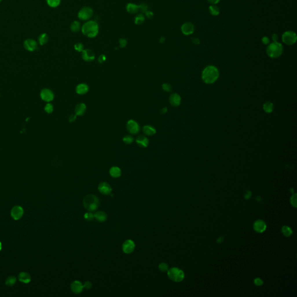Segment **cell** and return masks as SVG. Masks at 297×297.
<instances>
[{
  "label": "cell",
  "mask_w": 297,
  "mask_h": 297,
  "mask_svg": "<svg viewBox=\"0 0 297 297\" xmlns=\"http://www.w3.org/2000/svg\"><path fill=\"white\" fill-rule=\"evenodd\" d=\"M74 50L79 52H82V51L84 50V46L82 43H77L74 45Z\"/></svg>",
  "instance_id": "d590c367"
},
{
  "label": "cell",
  "mask_w": 297,
  "mask_h": 297,
  "mask_svg": "<svg viewBox=\"0 0 297 297\" xmlns=\"http://www.w3.org/2000/svg\"><path fill=\"white\" fill-rule=\"evenodd\" d=\"M269 39L268 37H263V38L262 39V43L264 44H267L269 43Z\"/></svg>",
  "instance_id": "816d5d0a"
},
{
  "label": "cell",
  "mask_w": 297,
  "mask_h": 297,
  "mask_svg": "<svg viewBox=\"0 0 297 297\" xmlns=\"http://www.w3.org/2000/svg\"><path fill=\"white\" fill-rule=\"evenodd\" d=\"M162 88H163V89L166 91V92H170L172 91V87L170 84H168V83H165V84H163V85H162Z\"/></svg>",
  "instance_id": "74e56055"
},
{
  "label": "cell",
  "mask_w": 297,
  "mask_h": 297,
  "mask_svg": "<svg viewBox=\"0 0 297 297\" xmlns=\"http://www.w3.org/2000/svg\"><path fill=\"white\" fill-rule=\"evenodd\" d=\"M81 30L85 36L93 38L96 37L99 33V25L95 21L89 20L82 25Z\"/></svg>",
  "instance_id": "6da1fadb"
},
{
  "label": "cell",
  "mask_w": 297,
  "mask_h": 297,
  "mask_svg": "<svg viewBox=\"0 0 297 297\" xmlns=\"http://www.w3.org/2000/svg\"><path fill=\"white\" fill-rule=\"evenodd\" d=\"M283 52V45L277 41H274L270 43L266 49V53L271 58H277L279 57L282 54Z\"/></svg>",
  "instance_id": "277c9868"
},
{
  "label": "cell",
  "mask_w": 297,
  "mask_h": 297,
  "mask_svg": "<svg viewBox=\"0 0 297 297\" xmlns=\"http://www.w3.org/2000/svg\"><path fill=\"white\" fill-rule=\"evenodd\" d=\"M139 11H140L143 13H145L147 11H148V6L146 4L142 3L140 5H139Z\"/></svg>",
  "instance_id": "ab89813d"
},
{
  "label": "cell",
  "mask_w": 297,
  "mask_h": 297,
  "mask_svg": "<svg viewBox=\"0 0 297 297\" xmlns=\"http://www.w3.org/2000/svg\"><path fill=\"white\" fill-rule=\"evenodd\" d=\"M159 268L160 269V270H161L162 272H167L168 271V265L166 263H161L159 264Z\"/></svg>",
  "instance_id": "8d00e7d4"
},
{
  "label": "cell",
  "mask_w": 297,
  "mask_h": 297,
  "mask_svg": "<svg viewBox=\"0 0 297 297\" xmlns=\"http://www.w3.org/2000/svg\"><path fill=\"white\" fill-rule=\"evenodd\" d=\"M143 132L147 136H153L156 133V129L151 125H146L143 127Z\"/></svg>",
  "instance_id": "603a6c76"
},
{
  "label": "cell",
  "mask_w": 297,
  "mask_h": 297,
  "mask_svg": "<svg viewBox=\"0 0 297 297\" xmlns=\"http://www.w3.org/2000/svg\"><path fill=\"white\" fill-rule=\"evenodd\" d=\"M98 190L104 195H109L112 192L111 186L107 182H102L98 186Z\"/></svg>",
  "instance_id": "4fadbf2b"
},
{
  "label": "cell",
  "mask_w": 297,
  "mask_h": 297,
  "mask_svg": "<svg viewBox=\"0 0 297 297\" xmlns=\"http://www.w3.org/2000/svg\"><path fill=\"white\" fill-rule=\"evenodd\" d=\"M81 53L82 58L86 62H92L95 58L94 52L90 49H84Z\"/></svg>",
  "instance_id": "8fae6325"
},
{
  "label": "cell",
  "mask_w": 297,
  "mask_h": 297,
  "mask_svg": "<svg viewBox=\"0 0 297 297\" xmlns=\"http://www.w3.org/2000/svg\"><path fill=\"white\" fill-rule=\"evenodd\" d=\"M126 10L129 14H137L139 11V6L134 3H129L126 6Z\"/></svg>",
  "instance_id": "ffe728a7"
},
{
  "label": "cell",
  "mask_w": 297,
  "mask_h": 297,
  "mask_svg": "<svg viewBox=\"0 0 297 297\" xmlns=\"http://www.w3.org/2000/svg\"><path fill=\"white\" fill-rule=\"evenodd\" d=\"M263 109L266 113H270L274 109L273 104L271 102H266L263 104Z\"/></svg>",
  "instance_id": "83f0119b"
},
{
  "label": "cell",
  "mask_w": 297,
  "mask_h": 297,
  "mask_svg": "<svg viewBox=\"0 0 297 297\" xmlns=\"http://www.w3.org/2000/svg\"><path fill=\"white\" fill-rule=\"evenodd\" d=\"M23 45H24L25 48L27 51H30V52H33V51L37 50L38 48V44H37L36 41H35L33 39H31V38L26 40L24 41Z\"/></svg>",
  "instance_id": "9c48e42d"
},
{
  "label": "cell",
  "mask_w": 297,
  "mask_h": 297,
  "mask_svg": "<svg viewBox=\"0 0 297 297\" xmlns=\"http://www.w3.org/2000/svg\"><path fill=\"white\" fill-rule=\"evenodd\" d=\"M2 1V0H0V3H1Z\"/></svg>",
  "instance_id": "94428289"
},
{
  "label": "cell",
  "mask_w": 297,
  "mask_h": 297,
  "mask_svg": "<svg viewBox=\"0 0 297 297\" xmlns=\"http://www.w3.org/2000/svg\"><path fill=\"white\" fill-rule=\"evenodd\" d=\"M122 140H123V142H124L125 143L129 144H131V143H133V140H134V139H133V138L132 136H131V135H126V136H124V137L123 138Z\"/></svg>",
  "instance_id": "e575fe53"
},
{
  "label": "cell",
  "mask_w": 297,
  "mask_h": 297,
  "mask_svg": "<svg viewBox=\"0 0 297 297\" xmlns=\"http://www.w3.org/2000/svg\"><path fill=\"white\" fill-rule=\"evenodd\" d=\"M94 218L99 222H103L107 220V216L105 212L99 211L95 213Z\"/></svg>",
  "instance_id": "cb8c5ba5"
},
{
  "label": "cell",
  "mask_w": 297,
  "mask_h": 297,
  "mask_svg": "<svg viewBox=\"0 0 297 297\" xmlns=\"http://www.w3.org/2000/svg\"><path fill=\"white\" fill-rule=\"evenodd\" d=\"M256 199V200H257L258 201H262V199H261V197L260 196L257 197Z\"/></svg>",
  "instance_id": "680465c9"
},
{
  "label": "cell",
  "mask_w": 297,
  "mask_h": 297,
  "mask_svg": "<svg viewBox=\"0 0 297 297\" xmlns=\"http://www.w3.org/2000/svg\"><path fill=\"white\" fill-rule=\"evenodd\" d=\"M296 35L295 33L292 31H287L284 32L282 35L283 42L288 45H292L294 44L296 41Z\"/></svg>",
  "instance_id": "52a82bcc"
},
{
  "label": "cell",
  "mask_w": 297,
  "mask_h": 297,
  "mask_svg": "<svg viewBox=\"0 0 297 297\" xmlns=\"http://www.w3.org/2000/svg\"><path fill=\"white\" fill-rule=\"evenodd\" d=\"M167 109L166 107H164V108H163V109L161 110V111H160V112H161L162 114H166V113H167Z\"/></svg>",
  "instance_id": "db71d44e"
},
{
  "label": "cell",
  "mask_w": 297,
  "mask_h": 297,
  "mask_svg": "<svg viewBox=\"0 0 297 297\" xmlns=\"http://www.w3.org/2000/svg\"><path fill=\"white\" fill-rule=\"evenodd\" d=\"M136 144L141 147H147L149 143V141L147 138L144 136L140 135L136 139Z\"/></svg>",
  "instance_id": "d6986e66"
},
{
  "label": "cell",
  "mask_w": 297,
  "mask_h": 297,
  "mask_svg": "<svg viewBox=\"0 0 297 297\" xmlns=\"http://www.w3.org/2000/svg\"><path fill=\"white\" fill-rule=\"evenodd\" d=\"M16 278L15 276H10L6 280V284L8 286H12L16 283Z\"/></svg>",
  "instance_id": "836d02e7"
},
{
  "label": "cell",
  "mask_w": 297,
  "mask_h": 297,
  "mask_svg": "<svg viewBox=\"0 0 297 297\" xmlns=\"http://www.w3.org/2000/svg\"><path fill=\"white\" fill-rule=\"evenodd\" d=\"M219 76L218 69L214 66L206 67L202 73V79L207 84H211L215 82Z\"/></svg>",
  "instance_id": "7a4b0ae2"
},
{
  "label": "cell",
  "mask_w": 297,
  "mask_h": 297,
  "mask_svg": "<svg viewBox=\"0 0 297 297\" xmlns=\"http://www.w3.org/2000/svg\"><path fill=\"white\" fill-rule=\"evenodd\" d=\"M45 110L48 113H51L54 110V107L51 104L48 103L45 106Z\"/></svg>",
  "instance_id": "7bdbcfd3"
},
{
  "label": "cell",
  "mask_w": 297,
  "mask_h": 297,
  "mask_svg": "<svg viewBox=\"0 0 297 297\" xmlns=\"http://www.w3.org/2000/svg\"><path fill=\"white\" fill-rule=\"evenodd\" d=\"M169 102L173 106L177 107L179 106L181 103V98L178 94L174 93L170 96Z\"/></svg>",
  "instance_id": "ac0fdd59"
},
{
  "label": "cell",
  "mask_w": 297,
  "mask_h": 297,
  "mask_svg": "<svg viewBox=\"0 0 297 297\" xmlns=\"http://www.w3.org/2000/svg\"><path fill=\"white\" fill-rule=\"evenodd\" d=\"M76 117H77V116L76 114H72V115H70L69 118V122H72L74 121H75L76 119Z\"/></svg>",
  "instance_id": "c3c4849f"
},
{
  "label": "cell",
  "mask_w": 297,
  "mask_h": 297,
  "mask_svg": "<svg viewBox=\"0 0 297 297\" xmlns=\"http://www.w3.org/2000/svg\"><path fill=\"white\" fill-rule=\"evenodd\" d=\"M110 175L114 178H119L121 175V171L118 167H112L109 171Z\"/></svg>",
  "instance_id": "4316f807"
},
{
  "label": "cell",
  "mask_w": 297,
  "mask_h": 297,
  "mask_svg": "<svg viewBox=\"0 0 297 297\" xmlns=\"http://www.w3.org/2000/svg\"><path fill=\"white\" fill-rule=\"evenodd\" d=\"M160 43H163L164 41H165V38L164 37H162L160 38V40H159Z\"/></svg>",
  "instance_id": "6f0895ef"
},
{
  "label": "cell",
  "mask_w": 297,
  "mask_h": 297,
  "mask_svg": "<svg viewBox=\"0 0 297 297\" xmlns=\"http://www.w3.org/2000/svg\"><path fill=\"white\" fill-rule=\"evenodd\" d=\"M145 21V16L143 14H138L134 20V22L137 25H142Z\"/></svg>",
  "instance_id": "f1b7e54d"
},
{
  "label": "cell",
  "mask_w": 297,
  "mask_h": 297,
  "mask_svg": "<svg viewBox=\"0 0 297 297\" xmlns=\"http://www.w3.org/2000/svg\"><path fill=\"white\" fill-rule=\"evenodd\" d=\"M100 202L96 196L94 195H88L83 199V205L88 211L92 212L96 210L99 207Z\"/></svg>",
  "instance_id": "3957f363"
},
{
  "label": "cell",
  "mask_w": 297,
  "mask_h": 297,
  "mask_svg": "<svg viewBox=\"0 0 297 297\" xmlns=\"http://www.w3.org/2000/svg\"><path fill=\"white\" fill-rule=\"evenodd\" d=\"M76 92L79 95H84L89 91V87L87 84L82 83L78 84L76 87Z\"/></svg>",
  "instance_id": "7402d4cb"
},
{
  "label": "cell",
  "mask_w": 297,
  "mask_h": 297,
  "mask_svg": "<svg viewBox=\"0 0 297 297\" xmlns=\"http://www.w3.org/2000/svg\"><path fill=\"white\" fill-rule=\"evenodd\" d=\"M223 241V237H220L218 240H217V242L218 243H222V241Z\"/></svg>",
  "instance_id": "9f6ffc18"
},
{
  "label": "cell",
  "mask_w": 297,
  "mask_h": 297,
  "mask_svg": "<svg viewBox=\"0 0 297 297\" xmlns=\"http://www.w3.org/2000/svg\"><path fill=\"white\" fill-rule=\"evenodd\" d=\"M19 280L24 283H29L31 281V276L27 272H21L18 276Z\"/></svg>",
  "instance_id": "484cf974"
},
{
  "label": "cell",
  "mask_w": 297,
  "mask_h": 297,
  "mask_svg": "<svg viewBox=\"0 0 297 297\" xmlns=\"http://www.w3.org/2000/svg\"><path fill=\"white\" fill-rule=\"evenodd\" d=\"M41 99L45 102H51L54 98V95L52 91L49 89H44L41 91Z\"/></svg>",
  "instance_id": "5bb4252c"
},
{
  "label": "cell",
  "mask_w": 297,
  "mask_h": 297,
  "mask_svg": "<svg viewBox=\"0 0 297 297\" xmlns=\"http://www.w3.org/2000/svg\"><path fill=\"white\" fill-rule=\"evenodd\" d=\"M281 232L285 237H289L292 233V229L287 226H283L281 228Z\"/></svg>",
  "instance_id": "1f68e13d"
},
{
  "label": "cell",
  "mask_w": 297,
  "mask_h": 297,
  "mask_svg": "<svg viewBox=\"0 0 297 297\" xmlns=\"http://www.w3.org/2000/svg\"><path fill=\"white\" fill-rule=\"evenodd\" d=\"M81 27L82 25L79 21H74L70 24V29L71 32L76 33L79 32L81 30Z\"/></svg>",
  "instance_id": "d4e9b609"
},
{
  "label": "cell",
  "mask_w": 297,
  "mask_h": 297,
  "mask_svg": "<svg viewBox=\"0 0 297 297\" xmlns=\"http://www.w3.org/2000/svg\"><path fill=\"white\" fill-rule=\"evenodd\" d=\"M70 287L72 292L76 294H80L84 289V286L82 284L80 281L77 280L73 281Z\"/></svg>",
  "instance_id": "e0dca14e"
},
{
  "label": "cell",
  "mask_w": 297,
  "mask_h": 297,
  "mask_svg": "<svg viewBox=\"0 0 297 297\" xmlns=\"http://www.w3.org/2000/svg\"><path fill=\"white\" fill-rule=\"evenodd\" d=\"M84 218L88 221H91L94 218V215L91 212L85 213L84 215Z\"/></svg>",
  "instance_id": "60d3db41"
},
{
  "label": "cell",
  "mask_w": 297,
  "mask_h": 297,
  "mask_svg": "<svg viewBox=\"0 0 297 297\" xmlns=\"http://www.w3.org/2000/svg\"><path fill=\"white\" fill-rule=\"evenodd\" d=\"M135 248V243L131 240H126L122 244V251L125 254H131Z\"/></svg>",
  "instance_id": "30bf717a"
},
{
  "label": "cell",
  "mask_w": 297,
  "mask_h": 297,
  "mask_svg": "<svg viewBox=\"0 0 297 297\" xmlns=\"http://www.w3.org/2000/svg\"><path fill=\"white\" fill-rule=\"evenodd\" d=\"M94 15V10L89 7H84L78 12V18L82 21L91 20Z\"/></svg>",
  "instance_id": "8992f818"
},
{
  "label": "cell",
  "mask_w": 297,
  "mask_h": 297,
  "mask_svg": "<svg viewBox=\"0 0 297 297\" xmlns=\"http://www.w3.org/2000/svg\"><path fill=\"white\" fill-rule=\"evenodd\" d=\"M254 229L258 233H263L266 229V224L262 220H257L253 225Z\"/></svg>",
  "instance_id": "2e32d148"
},
{
  "label": "cell",
  "mask_w": 297,
  "mask_h": 297,
  "mask_svg": "<svg viewBox=\"0 0 297 297\" xmlns=\"http://www.w3.org/2000/svg\"><path fill=\"white\" fill-rule=\"evenodd\" d=\"M208 10H209V12L210 13V14L213 16H217L219 14V12H220L219 8L215 5L210 6L209 7Z\"/></svg>",
  "instance_id": "4dcf8cb0"
},
{
  "label": "cell",
  "mask_w": 297,
  "mask_h": 297,
  "mask_svg": "<svg viewBox=\"0 0 297 297\" xmlns=\"http://www.w3.org/2000/svg\"><path fill=\"white\" fill-rule=\"evenodd\" d=\"M127 131L132 135L138 134L140 130L139 124L133 120H129L126 123Z\"/></svg>",
  "instance_id": "ba28073f"
},
{
  "label": "cell",
  "mask_w": 297,
  "mask_h": 297,
  "mask_svg": "<svg viewBox=\"0 0 297 297\" xmlns=\"http://www.w3.org/2000/svg\"><path fill=\"white\" fill-rule=\"evenodd\" d=\"M144 14H145V16H146L147 19H152L153 18V16H154V14H153V12L152 11H148H148H147L144 13Z\"/></svg>",
  "instance_id": "ee69618b"
},
{
  "label": "cell",
  "mask_w": 297,
  "mask_h": 297,
  "mask_svg": "<svg viewBox=\"0 0 297 297\" xmlns=\"http://www.w3.org/2000/svg\"><path fill=\"white\" fill-rule=\"evenodd\" d=\"M87 106L83 103H80L78 104L75 107V114L78 116H81L84 115L86 111Z\"/></svg>",
  "instance_id": "44dd1931"
},
{
  "label": "cell",
  "mask_w": 297,
  "mask_h": 297,
  "mask_svg": "<svg viewBox=\"0 0 297 297\" xmlns=\"http://www.w3.org/2000/svg\"><path fill=\"white\" fill-rule=\"evenodd\" d=\"M167 274L169 278L175 282H181L185 277L184 272L178 267H172L168 269Z\"/></svg>",
  "instance_id": "5b68a950"
},
{
  "label": "cell",
  "mask_w": 297,
  "mask_h": 297,
  "mask_svg": "<svg viewBox=\"0 0 297 297\" xmlns=\"http://www.w3.org/2000/svg\"><path fill=\"white\" fill-rule=\"evenodd\" d=\"M208 2L210 3L212 5H215L217 4H218V3H219V1H221V0H207Z\"/></svg>",
  "instance_id": "f907efd6"
},
{
  "label": "cell",
  "mask_w": 297,
  "mask_h": 297,
  "mask_svg": "<svg viewBox=\"0 0 297 297\" xmlns=\"http://www.w3.org/2000/svg\"><path fill=\"white\" fill-rule=\"evenodd\" d=\"M272 39L274 41H277V39H278V37H277V35L276 34H273L272 36Z\"/></svg>",
  "instance_id": "f5cc1de1"
},
{
  "label": "cell",
  "mask_w": 297,
  "mask_h": 297,
  "mask_svg": "<svg viewBox=\"0 0 297 297\" xmlns=\"http://www.w3.org/2000/svg\"><path fill=\"white\" fill-rule=\"evenodd\" d=\"M251 197V192L250 190H247L244 195V197L245 199H249Z\"/></svg>",
  "instance_id": "681fc988"
},
{
  "label": "cell",
  "mask_w": 297,
  "mask_h": 297,
  "mask_svg": "<svg viewBox=\"0 0 297 297\" xmlns=\"http://www.w3.org/2000/svg\"><path fill=\"white\" fill-rule=\"evenodd\" d=\"M23 209L21 206H15L11 210V216L15 220H18L22 218L23 215Z\"/></svg>",
  "instance_id": "9a60e30c"
},
{
  "label": "cell",
  "mask_w": 297,
  "mask_h": 297,
  "mask_svg": "<svg viewBox=\"0 0 297 297\" xmlns=\"http://www.w3.org/2000/svg\"><path fill=\"white\" fill-rule=\"evenodd\" d=\"M290 201H291V205L293 207H296V206H297V205H296V194H294L291 196V199H290Z\"/></svg>",
  "instance_id": "b9f144b4"
},
{
  "label": "cell",
  "mask_w": 297,
  "mask_h": 297,
  "mask_svg": "<svg viewBox=\"0 0 297 297\" xmlns=\"http://www.w3.org/2000/svg\"><path fill=\"white\" fill-rule=\"evenodd\" d=\"M195 31V26L193 23L190 22H186L184 23L181 26L182 33L186 36L192 34Z\"/></svg>",
  "instance_id": "7c38bea8"
},
{
  "label": "cell",
  "mask_w": 297,
  "mask_h": 297,
  "mask_svg": "<svg viewBox=\"0 0 297 297\" xmlns=\"http://www.w3.org/2000/svg\"><path fill=\"white\" fill-rule=\"evenodd\" d=\"M263 283V281L260 278H256L254 280V284L258 286L262 285Z\"/></svg>",
  "instance_id": "bcb514c9"
},
{
  "label": "cell",
  "mask_w": 297,
  "mask_h": 297,
  "mask_svg": "<svg viewBox=\"0 0 297 297\" xmlns=\"http://www.w3.org/2000/svg\"><path fill=\"white\" fill-rule=\"evenodd\" d=\"M1 248H2V244H1V243L0 242V251H1Z\"/></svg>",
  "instance_id": "91938a15"
},
{
  "label": "cell",
  "mask_w": 297,
  "mask_h": 297,
  "mask_svg": "<svg viewBox=\"0 0 297 297\" xmlns=\"http://www.w3.org/2000/svg\"><path fill=\"white\" fill-rule=\"evenodd\" d=\"M106 60V56L104 55H101L98 58V62L100 63H102L105 62Z\"/></svg>",
  "instance_id": "7dc6e473"
},
{
  "label": "cell",
  "mask_w": 297,
  "mask_h": 297,
  "mask_svg": "<svg viewBox=\"0 0 297 297\" xmlns=\"http://www.w3.org/2000/svg\"><path fill=\"white\" fill-rule=\"evenodd\" d=\"M127 43H128V41L126 40V39L124 38H120L119 40V44H120V48H125L126 45H127Z\"/></svg>",
  "instance_id": "f35d334b"
},
{
  "label": "cell",
  "mask_w": 297,
  "mask_h": 297,
  "mask_svg": "<svg viewBox=\"0 0 297 297\" xmlns=\"http://www.w3.org/2000/svg\"><path fill=\"white\" fill-rule=\"evenodd\" d=\"M49 40V37L47 34L43 33L38 37V42L41 45L46 44Z\"/></svg>",
  "instance_id": "f546056e"
},
{
  "label": "cell",
  "mask_w": 297,
  "mask_h": 297,
  "mask_svg": "<svg viewBox=\"0 0 297 297\" xmlns=\"http://www.w3.org/2000/svg\"><path fill=\"white\" fill-rule=\"evenodd\" d=\"M61 2V0H47L48 5L51 8L58 7Z\"/></svg>",
  "instance_id": "d6a6232c"
},
{
  "label": "cell",
  "mask_w": 297,
  "mask_h": 297,
  "mask_svg": "<svg viewBox=\"0 0 297 297\" xmlns=\"http://www.w3.org/2000/svg\"><path fill=\"white\" fill-rule=\"evenodd\" d=\"M193 42L195 44H200V40H199L198 38H195V39L193 40Z\"/></svg>",
  "instance_id": "11a10c76"
},
{
  "label": "cell",
  "mask_w": 297,
  "mask_h": 297,
  "mask_svg": "<svg viewBox=\"0 0 297 297\" xmlns=\"http://www.w3.org/2000/svg\"><path fill=\"white\" fill-rule=\"evenodd\" d=\"M84 286V288H86L87 289H89L92 288V284L91 281H87L86 282H85V283L83 285Z\"/></svg>",
  "instance_id": "f6af8a7d"
}]
</instances>
